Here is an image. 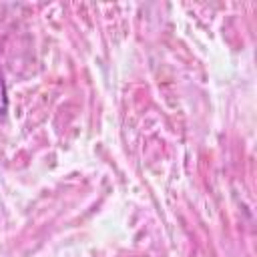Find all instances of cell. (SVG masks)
<instances>
[{
    "instance_id": "obj_1",
    "label": "cell",
    "mask_w": 257,
    "mask_h": 257,
    "mask_svg": "<svg viewBox=\"0 0 257 257\" xmlns=\"http://www.w3.org/2000/svg\"><path fill=\"white\" fill-rule=\"evenodd\" d=\"M6 112H8V96H6V84L0 72V120L6 116Z\"/></svg>"
}]
</instances>
